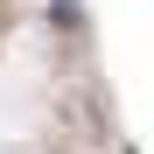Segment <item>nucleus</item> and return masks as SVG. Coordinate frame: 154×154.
Wrapping results in <instances>:
<instances>
[{
	"mask_svg": "<svg viewBox=\"0 0 154 154\" xmlns=\"http://www.w3.org/2000/svg\"><path fill=\"white\" fill-rule=\"evenodd\" d=\"M70 7H77V0H56V14H70Z\"/></svg>",
	"mask_w": 154,
	"mask_h": 154,
	"instance_id": "f257e3e1",
	"label": "nucleus"
},
{
	"mask_svg": "<svg viewBox=\"0 0 154 154\" xmlns=\"http://www.w3.org/2000/svg\"><path fill=\"white\" fill-rule=\"evenodd\" d=\"M133 154H140V147H133Z\"/></svg>",
	"mask_w": 154,
	"mask_h": 154,
	"instance_id": "f03ea898",
	"label": "nucleus"
}]
</instances>
